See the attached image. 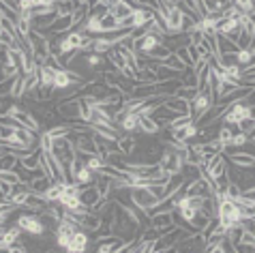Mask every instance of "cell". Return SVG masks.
<instances>
[{
  "label": "cell",
  "mask_w": 255,
  "mask_h": 253,
  "mask_svg": "<svg viewBox=\"0 0 255 253\" xmlns=\"http://www.w3.org/2000/svg\"><path fill=\"white\" fill-rule=\"evenodd\" d=\"M28 45H30V50L34 54V60L39 62V65H45V62H49V56H52V52H49V39L45 32L41 30H30V34H28Z\"/></svg>",
  "instance_id": "obj_1"
},
{
  "label": "cell",
  "mask_w": 255,
  "mask_h": 253,
  "mask_svg": "<svg viewBox=\"0 0 255 253\" xmlns=\"http://www.w3.org/2000/svg\"><path fill=\"white\" fill-rule=\"evenodd\" d=\"M129 195H131V202L135 204V206L148 210V213L161 202L159 195L154 193L150 187H129Z\"/></svg>",
  "instance_id": "obj_2"
},
{
  "label": "cell",
  "mask_w": 255,
  "mask_h": 253,
  "mask_svg": "<svg viewBox=\"0 0 255 253\" xmlns=\"http://www.w3.org/2000/svg\"><path fill=\"white\" fill-rule=\"evenodd\" d=\"M15 226H19L22 232L32 234V236H41V234H45V230H47L43 217H41L39 213H22L17 217Z\"/></svg>",
  "instance_id": "obj_3"
},
{
  "label": "cell",
  "mask_w": 255,
  "mask_h": 253,
  "mask_svg": "<svg viewBox=\"0 0 255 253\" xmlns=\"http://www.w3.org/2000/svg\"><path fill=\"white\" fill-rule=\"evenodd\" d=\"M212 103H215V101H212V97H210L208 90H197V95L191 99V118H193V123L200 121L202 114L210 108Z\"/></svg>",
  "instance_id": "obj_4"
},
{
  "label": "cell",
  "mask_w": 255,
  "mask_h": 253,
  "mask_svg": "<svg viewBox=\"0 0 255 253\" xmlns=\"http://www.w3.org/2000/svg\"><path fill=\"white\" fill-rule=\"evenodd\" d=\"M75 230H80V226L73 221H69V219H62L58 221V226H56V243H58V247L60 249H67V245L71 241V236L75 234Z\"/></svg>",
  "instance_id": "obj_5"
},
{
  "label": "cell",
  "mask_w": 255,
  "mask_h": 253,
  "mask_svg": "<svg viewBox=\"0 0 255 253\" xmlns=\"http://www.w3.org/2000/svg\"><path fill=\"white\" fill-rule=\"evenodd\" d=\"M123 245H125V238H120L116 234H110L105 238L95 241V249L99 253H123Z\"/></svg>",
  "instance_id": "obj_6"
},
{
  "label": "cell",
  "mask_w": 255,
  "mask_h": 253,
  "mask_svg": "<svg viewBox=\"0 0 255 253\" xmlns=\"http://www.w3.org/2000/svg\"><path fill=\"white\" fill-rule=\"evenodd\" d=\"M90 234L86 230H75V234L71 236V241H69V245H67V249L65 251H69V253H84V251H88V247H90Z\"/></svg>",
  "instance_id": "obj_7"
},
{
  "label": "cell",
  "mask_w": 255,
  "mask_h": 253,
  "mask_svg": "<svg viewBox=\"0 0 255 253\" xmlns=\"http://www.w3.org/2000/svg\"><path fill=\"white\" fill-rule=\"evenodd\" d=\"M197 131H200V126H197L193 121L182 125V126H176V129H169V137L176 139V142H191L193 137H197Z\"/></svg>",
  "instance_id": "obj_8"
},
{
  "label": "cell",
  "mask_w": 255,
  "mask_h": 253,
  "mask_svg": "<svg viewBox=\"0 0 255 253\" xmlns=\"http://www.w3.org/2000/svg\"><path fill=\"white\" fill-rule=\"evenodd\" d=\"M56 69L52 62H45V65H39V84L41 90H47V93H54V77H56Z\"/></svg>",
  "instance_id": "obj_9"
},
{
  "label": "cell",
  "mask_w": 255,
  "mask_h": 253,
  "mask_svg": "<svg viewBox=\"0 0 255 253\" xmlns=\"http://www.w3.org/2000/svg\"><path fill=\"white\" fill-rule=\"evenodd\" d=\"M163 105H165L167 110H172L174 114H178V116H191V101H185L176 95L163 99Z\"/></svg>",
  "instance_id": "obj_10"
},
{
  "label": "cell",
  "mask_w": 255,
  "mask_h": 253,
  "mask_svg": "<svg viewBox=\"0 0 255 253\" xmlns=\"http://www.w3.org/2000/svg\"><path fill=\"white\" fill-rule=\"evenodd\" d=\"M80 200L84 202V206H88V208H93L95 204L101 200V193H99V189H97L95 182H88V185L80 187Z\"/></svg>",
  "instance_id": "obj_11"
},
{
  "label": "cell",
  "mask_w": 255,
  "mask_h": 253,
  "mask_svg": "<svg viewBox=\"0 0 255 253\" xmlns=\"http://www.w3.org/2000/svg\"><path fill=\"white\" fill-rule=\"evenodd\" d=\"M71 30H73V17L71 15H58L52 22V26L47 28L49 34H67Z\"/></svg>",
  "instance_id": "obj_12"
},
{
  "label": "cell",
  "mask_w": 255,
  "mask_h": 253,
  "mask_svg": "<svg viewBox=\"0 0 255 253\" xmlns=\"http://www.w3.org/2000/svg\"><path fill=\"white\" fill-rule=\"evenodd\" d=\"M225 154V161L228 163H234V165H240V167H253L255 165V154H249V152H223Z\"/></svg>",
  "instance_id": "obj_13"
},
{
  "label": "cell",
  "mask_w": 255,
  "mask_h": 253,
  "mask_svg": "<svg viewBox=\"0 0 255 253\" xmlns=\"http://www.w3.org/2000/svg\"><path fill=\"white\" fill-rule=\"evenodd\" d=\"M19 238H22V228L19 226H13L4 232V236L0 238V251H9V247L13 243H17Z\"/></svg>",
  "instance_id": "obj_14"
},
{
  "label": "cell",
  "mask_w": 255,
  "mask_h": 253,
  "mask_svg": "<svg viewBox=\"0 0 255 253\" xmlns=\"http://www.w3.org/2000/svg\"><path fill=\"white\" fill-rule=\"evenodd\" d=\"M159 131H161V125L152 116H139V133L150 137V135H157Z\"/></svg>",
  "instance_id": "obj_15"
},
{
  "label": "cell",
  "mask_w": 255,
  "mask_h": 253,
  "mask_svg": "<svg viewBox=\"0 0 255 253\" xmlns=\"http://www.w3.org/2000/svg\"><path fill=\"white\" fill-rule=\"evenodd\" d=\"M135 146H137V137H133V133H123V135L118 137V150L123 152L125 157L133 154Z\"/></svg>",
  "instance_id": "obj_16"
},
{
  "label": "cell",
  "mask_w": 255,
  "mask_h": 253,
  "mask_svg": "<svg viewBox=\"0 0 255 253\" xmlns=\"http://www.w3.org/2000/svg\"><path fill=\"white\" fill-rule=\"evenodd\" d=\"M105 58H108V62L116 69V71H123V69H125L127 65H129V62L125 60V56L118 52V47H112V50H108V54H105Z\"/></svg>",
  "instance_id": "obj_17"
},
{
  "label": "cell",
  "mask_w": 255,
  "mask_h": 253,
  "mask_svg": "<svg viewBox=\"0 0 255 253\" xmlns=\"http://www.w3.org/2000/svg\"><path fill=\"white\" fill-rule=\"evenodd\" d=\"M19 163H22L28 172H30V170H37V167H41V146H39L37 150L28 152L26 157L19 159Z\"/></svg>",
  "instance_id": "obj_18"
},
{
  "label": "cell",
  "mask_w": 255,
  "mask_h": 253,
  "mask_svg": "<svg viewBox=\"0 0 255 253\" xmlns=\"http://www.w3.org/2000/svg\"><path fill=\"white\" fill-rule=\"evenodd\" d=\"M236 131H238V126H234V125H225V123H223L221 129H219V133H217V139L223 144V148H225V150L230 148L232 135H234V133H236Z\"/></svg>",
  "instance_id": "obj_19"
},
{
  "label": "cell",
  "mask_w": 255,
  "mask_h": 253,
  "mask_svg": "<svg viewBox=\"0 0 255 253\" xmlns=\"http://www.w3.org/2000/svg\"><path fill=\"white\" fill-rule=\"evenodd\" d=\"M86 54V58H84V62H86L88 69H93V71H101V67L105 65V56L103 54H97V52H84Z\"/></svg>",
  "instance_id": "obj_20"
},
{
  "label": "cell",
  "mask_w": 255,
  "mask_h": 253,
  "mask_svg": "<svg viewBox=\"0 0 255 253\" xmlns=\"http://www.w3.org/2000/svg\"><path fill=\"white\" fill-rule=\"evenodd\" d=\"M240 28V22L238 19H219L217 24V32L223 34V37H228V34H232L234 30H238Z\"/></svg>",
  "instance_id": "obj_21"
},
{
  "label": "cell",
  "mask_w": 255,
  "mask_h": 253,
  "mask_svg": "<svg viewBox=\"0 0 255 253\" xmlns=\"http://www.w3.org/2000/svg\"><path fill=\"white\" fill-rule=\"evenodd\" d=\"M161 65H163V67H167V69H174V71H178V73L185 71V65H182L180 58H178V56H176L174 52L169 54L165 60H161Z\"/></svg>",
  "instance_id": "obj_22"
},
{
  "label": "cell",
  "mask_w": 255,
  "mask_h": 253,
  "mask_svg": "<svg viewBox=\"0 0 255 253\" xmlns=\"http://www.w3.org/2000/svg\"><path fill=\"white\" fill-rule=\"evenodd\" d=\"M73 11H75L73 0H58V2H56V13H58V15H71Z\"/></svg>",
  "instance_id": "obj_23"
},
{
  "label": "cell",
  "mask_w": 255,
  "mask_h": 253,
  "mask_svg": "<svg viewBox=\"0 0 255 253\" xmlns=\"http://www.w3.org/2000/svg\"><path fill=\"white\" fill-rule=\"evenodd\" d=\"M174 54L178 56L180 62H182V65H185V67H195V65H193V60H191V54H189V50H187V43H185V45H178V47H176Z\"/></svg>",
  "instance_id": "obj_24"
},
{
  "label": "cell",
  "mask_w": 255,
  "mask_h": 253,
  "mask_svg": "<svg viewBox=\"0 0 255 253\" xmlns=\"http://www.w3.org/2000/svg\"><path fill=\"white\" fill-rule=\"evenodd\" d=\"M232 2L236 4L245 15H253L255 13V0H232Z\"/></svg>",
  "instance_id": "obj_25"
},
{
  "label": "cell",
  "mask_w": 255,
  "mask_h": 253,
  "mask_svg": "<svg viewBox=\"0 0 255 253\" xmlns=\"http://www.w3.org/2000/svg\"><path fill=\"white\" fill-rule=\"evenodd\" d=\"M249 142V135H247L245 131H236L232 135V142H230V148H240V146H245Z\"/></svg>",
  "instance_id": "obj_26"
},
{
  "label": "cell",
  "mask_w": 255,
  "mask_h": 253,
  "mask_svg": "<svg viewBox=\"0 0 255 253\" xmlns=\"http://www.w3.org/2000/svg\"><path fill=\"white\" fill-rule=\"evenodd\" d=\"M197 90L200 88H195V86H180L176 90V97H180V99H185V101H191L197 95Z\"/></svg>",
  "instance_id": "obj_27"
},
{
  "label": "cell",
  "mask_w": 255,
  "mask_h": 253,
  "mask_svg": "<svg viewBox=\"0 0 255 253\" xmlns=\"http://www.w3.org/2000/svg\"><path fill=\"white\" fill-rule=\"evenodd\" d=\"M187 50H189V54H191V60H193V65H197L200 60H206V58L202 56V50H200V47H197L195 43H191V41L187 43Z\"/></svg>",
  "instance_id": "obj_28"
},
{
  "label": "cell",
  "mask_w": 255,
  "mask_h": 253,
  "mask_svg": "<svg viewBox=\"0 0 255 253\" xmlns=\"http://www.w3.org/2000/svg\"><path fill=\"white\" fill-rule=\"evenodd\" d=\"M0 45H4V47H11V45H19L17 41H15V37H11V34L6 32L2 26H0Z\"/></svg>",
  "instance_id": "obj_29"
},
{
  "label": "cell",
  "mask_w": 255,
  "mask_h": 253,
  "mask_svg": "<svg viewBox=\"0 0 255 253\" xmlns=\"http://www.w3.org/2000/svg\"><path fill=\"white\" fill-rule=\"evenodd\" d=\"M236 126H238V131H245V133H249V131L253 129V126H255V118H253V116L245 118V121H240Z\"/></svg>",
  "instance_id": "obj_30"
},
{
  "label": "cell",
  "mask_w": 255,
  "mask_h": 253,
  "mask_svg": "<svg viewBox=\"0 0 255 253\" xmlns=\"http://www.w3.org/2000/svg\"><path fill=\"white\" fill-rule=\"evenodd\" d=\"M247 135H249V142H251V144H255V126H253V129H251L249 133H247Z\"/></svg>",
  "instance_id": "obj_31"
},
{
  "label": "cell",
  "mask_w": 255,
  "mask_h": 253,
  "mask_svg": "<svg viewBox=\"0 0 255 253\" xmlns=\"http://www.w3.org/2000/svg\"><path fill=\"white\" fill-rule=\"evenodd\" d=\"M75 6H80V4H88V0H73Z\"/></svg>",
  "instance_id": "obj_32"
},
{
  "label": "cell",
  "mask_w": 255,
  "mask_h": 253,
  "mask_svg": "<svg viewBox=\"0 0 255 253\" xmlns=\"http://www.w3.org/2000/svg\"><path fill=\"white\" fill-rule=\"evenodd\" d=\"M165 2H167V4H176V2H178V0H165Z\"/></svg>",
  "instance_id": "obj_33"
},
{
  "label": "cell",
  "mask_w": 255,
  "mask_h": 253,
  "mask_svg": "<svg viewBox=\"0 0 255 253\" xmlns=\"http://www.w3.org/2000/svg\"><path fill=\"white\" fill-rule=\"evenodd\" d=\"M2 2H4V0H0V4H2Z\"/></svg>",
  "instance_id": "obj_34"
},
{
  "label": "cell",
  "mask_w": 255,
  "mask_h": 253,
  "mask_svg": "<svg viewBox=\"0 0 255 253\" xmlns=\"http://www.w3.org/2000/svg\"><path fill=\"white\" fill-rule=\"evenodd\" d=\"M0 67H2V62H0Z\"/></svg>",
  "instance_id": "obj_35"
}]
</instances>
